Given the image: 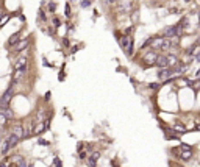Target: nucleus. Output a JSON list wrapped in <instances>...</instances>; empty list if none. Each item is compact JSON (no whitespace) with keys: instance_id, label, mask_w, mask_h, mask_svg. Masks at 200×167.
<instances>
[{"instance_id":"obj_4","label":"nucleus","mask_w":200,"mask_h":167,"mask_svg":"<svg viewBox=\"0 0 200 167\" xmlns=\"http://www.w3.org/2000/svg\"><path fill=\"white\" fill-rule=\"evenodd\" d=\"M175 70L172 67H163V69H158L156 72V76L160 81H170L172 76H175Z\"/></svg>"},{"instance_id":"obj_8","label":"nucleus","mask_w":200,"mask_h":167,"mask_svg":"<svg viewBox=\"0 0 200 167\" xmlns=\"http://www.w3.org/2000/svg\"><path fill=\"white\" fill-rule=\"evenodd\" d=\"M99 159H100V152H92L88 156V159H86V166L88 167H95Z\"/></svg>"},{"instance_id":"obj_19","label":"nucleus","mask_w":200,"mask_h":167,"mask_svg":"<svg viewBox=\"0 0 200 167\" xmlns=\"http://www.w3.org/2000/svg\"><path fill=\"white\" fill-rule=\"evenodd\" d=\"M72 14H70V6L69 5H66V17H70Z\"/></svg>"},{"instance_id":"obj_17","label":"nucleus","mask_w":200,"mask_h":167,"mask_svg":"<svg viewBox=\"0 0 200 167\" xmlns=\"http://www.w3.org/2000/svg\"><path fill=\"white\" fill-rule=\"evenodd\" d=\"M149 88H152L153 91H158V88H160V84H158V83H150V84H149Z\"/></svg>"},{"instance_id":"obj_3","label":"nucleus","mask_w":200,"mask_h":167,"mask_svg":"<svg viewBox=\"0 0 200 167\" xmlns=\"http://www.w3.org/2000/svg\"><path fill=\"white\" fill-rule=\"evenodd\" d=\"M19 139H20V138H17L16 134H11V136L8 138V139H5V141H3L0 152H2L3 155H5V153H8V152L11 150V148H14V147L17 145V144H19Z\"/></svg>"},{"instance_id":"obj_2","label":"nucleus","mask_w":200,"mask_h":167,"mask_svg":"<svg viewBox=\"0 0 200 167\" xmlns=\"http://www.w3.org/2000/svg\"><path fill=\"white\" fill-rule=\"evenodd\" d=\"M185 27L181 24H177L174 27H167V28L163 30V38H167V39H174L177 36L181 34V31H183Z\"/></svg>"},{"instance_id":"obj_6","label":"nucleus","mask_w":200,"mask_h":167,"mask_svg":"<svg viewBox=\"0 0 200 167\" xmlns=\"http://www.w3.org/2000/svg\"><path fill=\"white\" fill-rule=\"evenodd\" d=\"M27 66H28V58L25 55H22L14 62V70H27Z\"/></svg>"},{"instance_id":"obj_1","label":"nucleus","mask_w":200,"mask_h":167,"mask_svg":"<svg viewBox=\"0 0 200 167\" xmlns=\"http://www.w3.org/2000/svg\"><path fill=\"white\" fill-rule=\"evenodd\" d=\"M152 48H155V50H163V52H166V50H169V48L172 47V41L170 39H167V38H153L152 39V46H150Z\"/></svg>"},{"instance_id":"obj_15","label":"nucleus","mask_w":200,"mask_h":167,"mask_svg":"<svg viewBox=\"0 0 200 167\" xmlns=\"http://www.w3.org/2000/svg\"><path fill=\"white\" fill-rule=\"evenodd\" d=\"M53 167H63L60 158H55V161H53Z\"/></svg>"},{"instance_id":"obj_16","label":"nucleus","mask_w":200,"mask_h":167,"mask_svg":"<svg viewBox=\"0 0 200 167\" xmlns=\"http://www.w3.org/2000/svg\"><path fill=\"white\" fill-rule=\"evenodd\" d=\"M194 58H195V61H199V62H200V48H195V52H194Z\"/></svg>"},{"instance_id":"obj_14","label":"nucleus","mask_w":200,"mask_h":167,"mask_svg":"<svg viewBox=\"0 0 200 167\" xmlns=\"http://www.w3.org/2000/svg\"><path fill=\"white\" fill-rule=\"evenodd\" d=\"M80 6L81 8H89L91 6V2H89V0H80Z\"/></svg>"},{"instance_id":"obj_13","label":"nucleus","mask_w":200,"mask_h":167,"mask_svg":"<svg viewBox=\"0 0 200 167\" xmlns=\"http://www.w3.org/2000/svg\"><path fill=\"white\" fill-rule=\"evenodd\" d=\"M47 10H49L50 13H55V10H56V3H55V2H50L49 5H47Z\"/></svg>"},{"instance_id":"obj_26","label":"nucleus","mask_w":200,"mask_h":167,"mask_svg":"<svg viewBox=\"0 0 200 167\" xmlns=\"http://www.w3.org/2000/svg\"><path fill=\"white\" fill-rule=\"evenodd\" d=\"M72 2H75V0H72Z\"/></svg>"},{"instance_id":"obj_23","label":"nucleus","mask_w":200,"mask_h":167,"mask_svg":"<svg viewBox=\"0 0 200 167\" xmlns=\"http://www.w3.org/2000/svg\"><path fill=\"white\" fill-rule=\"evenodd\" d=\"M195 78H197V80H200V69H199L197 72H195Z\"/></svg>"},{"instance_id":"obj_10","label":"nucleus","mask_w":200,"mask_h":167,"mask_svg":"<svg viewBox=\"0 0 200 167\" xmlns=\"http://www.w3.org/2000/svg\"><path fill=\"white\" fill-rule=\"evenodd\" d=\"M28 44H30V39L28 38H25V39H22L17 46H14V53H20V52H24L27 47H28Z\"/></svg>"},{"instance_id":"obj_20","label":"nucleus","mask_w":200,"mask_h":167,"mask_svg":"<svg viewBox=\"0 0 200 167\" xmlns=\"http://www.w3.org/2000/svg\"><path fill=\"white\" fill-rule=\"evenodd\" d=\"M105 2H106V3H110V5H113V3H117L119 0H105Z\"/></svg>"},{"instance_id":"obj_5","label":"nucleus","mask_w":200,"mask_h":167,"mask_svg":"<svg viewBox=\"0 0 200 167\" xmlns=\"http://www.w3.org/2000/svg\"><path fill=\"white\" fill-rule=\"evenodd\" d=\"M119 42H120V47L127 52V55L128 56L133 55V38L131 36H122V38L119 36Z\"/></svg>"},{"instance_id":"obj_24","label":"nucleus","mask_w":200,"mask_h":167,"mask_svg":"<svg viewBox=\"0 0 200 167\" xmlns=\"http://www.w3.org/2000/svg\"><path fill=\"white\" fill-rule=\"evenodd\" d=\"M195 128H197V130H200V123H197V127H195Z\"/></svg>"},{"instance_id":"obj_11","label":"nucleus","mask_w":200,"mask_h":167,"mask_svg":"<svg viewBox=\"0 0 200 167\" xmlns=\"http://www.w3.org/2000/svg\"><path fill=\"white\" fill-rule=\"evenodd\" d=\"M20 34L19 33H16L14 36H11V39L10 41H8V42H6V47H13V46H17V44H19L20 42Z\"/></svg>"},{"instance_id":"obj_21","label":"nucleus","mask_w":200,"mask_h":167,"mask_svg":"<svg viewBox=\"0 0 200 167\" xmlns=\"http://www.w3.org/2000/svg\"><path fill=\"white\" fill-rule=\"evenodd\" d=\"M17 167H27V164H25V162H24V161H20V162H19V164H17Z\"/></svg>"},{"instance_id":"obj_22","label":"nucleus","mask_w":200,"mask_h":167,"mask_svg":"<svg viewBox=\"0 0 200 167\" xmlns=\"http://www.w3.org/2000/svg\"><path fill=\"white\" fill-rule=\"evenodd\" d=\"M53 25L58 27V25H60V20H58V19H53Z\"/></svg>"},{"instance_id":"obj_7","label":"nucleus","mask_w":200,"mask_h":167,"mask_svg":"<svg viewBox=\"0 0 200 167\" xmlns=\"http://www.w3.org/2000/svg\"><path fill=\"white\" fill-rule=\"evenodd\" d=\"M155 66L158 69H163V67H169V56L163 55V53H158V58L155 61Z\"/></svg>"},{"instance_id":"obj_9","label":"nucleus","mask_w":200,"mask_h":167,"mask_svg":"<svg viewBox=\"0 0 200 167\" xmlns=\"http://www.w3.org/2000/svg\"><path fill=\"white\" fill-rule=\"evenodd\" d=\"M156 58H158V53H156V52H147V53L144 55V61L149 62L150 66H155Z\"/></svg>"},{"instance_id":"obj_12","label":"nucleus","mask_w":200,"mask_h":167,"mask_svg":"<svg viewBox=\"0 0 200 167\" xmlns=\"http://www.w3.org/2000/svg\"><path fill=\"white\" fill-rule=\"evenodd\" d=\"M130 8H131V2H120L119 5H117V11H130Z\"/></svg>"},{"instance_id":"obj_25","label":"nucleus","mask_w":200,"mask_h":167,"mask_svg":"<svg viewBox=\"0 0 200 167\" xmlns=\"http://www.w3.org/2000/svg\"><path fill=\"white\" fill-rule=\"evenodd\" d=\"M199 24H200V14H199Z\"/></svg>"},{"instance_id":"obj_18","label":"nucleus","mask_w":200,"mask_h":167,"mask_svg":"<svg viewBox=\"0 0 200 167\" xmlns=\"http://www.w3.org/2000/svg\"><path fill=\"white\" fill-rule=\"evenodd\" d=\"M39 20H45V13L42 10L39 11Z\"/></svg>"}]
</instances>
